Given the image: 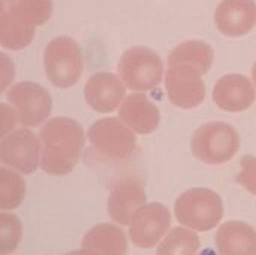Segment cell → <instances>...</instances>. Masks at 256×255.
<instances>
[{"mask_svg": "<svg viewBox=\"0 0 256 255\" xmlns=\"http://www.w3.org/2000/svg\"><path fill=\"white\" fill-rule=\"evenodd\" d=\"M117 69L126 87L148 92L160 84L164 62L159 54L147 47H132L122 54Z\"/></svg>", "mask_w": 256, "mask_h": 255, "instance_id": "5b68a950", "label": "cell"}, {"mask_svg": "<svg viewBox=\"0 0 256 255\" xmlns=\"http://www.w3.org/2000/svg\"><path fill=\"white\" fill-rule=\"evenodd\" d=\"M256 23L254 0H222L214 12L218 30L228 38H240L252 32Z\"/></svg>", "mask_w": 256, "mask_h": 255, "instance_id": "5bb4252c", "label": "cell"}, {"mask_svg": "<svg viewBox=\"0 0 256 255\" xmlns=\"http://www.w3.org/2000/svg\"><path fill=\"white\" fill-rule=\"evenodd\" d=\"M81 246L94 251L98 255H126L128 240L120 227L114 224H99L84 234Z\"/></svg>", "mask_w": 256, "mask_h": 255, "instance_id": "ac0fdd59", "label": "cell"}, {"mask_svg": "<svg viewBox=\"0 0 256 255\" xmlns=\"http://www.w3.org/2000/svg\"><path fill=\"white\" fill-rule=\"evenodd\" d=\"M15 3L30 12L38 26L45 24L52 15V0H3V3Z\"/></svg>", "mask_w": 256, "mask_h": 255, "instance_id": "603a6c76", "label": "cell"}, {"mask_svg": "<svg viewBox=\"0 0 256 255\" xmlns=\"http://www.w3.org/2000/svg\"><path fill=\"white\" fill-rule=\"evenodd\" d=\"M204 72L194 65H168L165 89L170 101L180 108H195L206 99Z\"/></svg>", "mask_w": 256, "mask_h": 255, "instance_id": "52a82bcc", "label": "cell"}, {"mask_svg": "<svg viewBox=\"0 0 256 255\" xmlns=\"http://www.w3.org/2000/svg\"><path fill=\"white\" fill-rule=\"evenodd\" d=\"M147 194L144 185L134 177L118 180L110 192L106 209L111 219L120 225H129L134 215L146 204Z\"/></svg>", "mask_w": 256, "mask_h": 255, "instance_id": "7c38bea8", "label": "cell"}, {"mask_svg": "<svg viewBox=\"0 0 256 255\" xmlns=\"http://www.w3.org/2000/svg\"><path fill=\"white\" fill-rule=\"evenodd\" d=\"M36 20L30 12L21 6L9 2L3 3L0 17V44L6 50H22L26 48L33 36Z\"/></svg>", "mask_w": 256, "mask_h": 255, "instance_id": "8fae6325", "label": "cell"}, {"mask_svg": "<svg viewBox=\"0 0 256 255\" xmlns=\"http://www.w3.org/2000/svg\"><path fill=\"white\" fill-rule=\"evenodd\" d=\"M213 57L214 53L210 44L204 41H186L172 50L168 57V65H194L206 74L213 65Z\"/></svg>", "mask_w": 256, "mask_h": 255, "instance_id": "d6986e66", "label": "cell"}, {"mask_svg": "<svg viewBox=\"0 0 256 255\" xmlns=\"http://www.w3.org/2000/svg\"><path fill=\"white\" fill-rule=\"evenodd\" d=\"M255 84L240 74H228L218 80L213 89V102L224 111L240 113L255 102Z\"/></svg>", "mask_w": 256, "mask_h": 255, "instance_id": "9a60e30c", "label": "cell"}, {"mask_svg": "<svg viewBox=\"0 0 256 255\" xmlns=\"http://www.w3.org/2000/svg\"><path fill=\"white\" fill-rule=\"evenodd\" d=\"M171 213L160 203H148L136 210L129 224V237L141 249L156 246L168 233Z\"/></svg>", "mask_w": 256, "mask_h": 255, "instance_id": "30bf717a", "label": "cell"}, {"mask_svg": "<svg viewBox=\"0 0 256 255\" xmlns=\"http://www.w3.org/2000/svg\"><path fill=\"white\" fill-rule=\"evenodd\" d=\"M238 147L237 131L224 122H208L200 126L190 140L192 153L207 165H222L231 161Z\"/></svg>", "mask_w": 256, "mask_h": 255, "instance_id": "3957f363", "label": "cell"}, {"mask_svg": "<svg viewBox=\"0 0 256 255\" xmlns=\"http://www.w3.org/2000/svg\"><path fill=\"white\" fill-rule=\"evenodd\" d=\"M21 221L15 215L3 212L0 215V254L8 255L15 251L21 242Z\"/></svg>", "mask_w": 256, "mask_h": 255, "instance_id": "7402d4cb", "label": "cell"}, {"mask_svg": "<svg viewBox=\"0 0 256 255\" xmlns=\"http://www.w3.org/2000/svg\"><path fill=\"white\" fill-rule=\"evenodd\" d=\"M118 119L135 134L147 135L158 129L160 122L159 108L142 93H132L124 98L118 110Z\"/></svg>", "mask_w": 256, "mask_h": 255, "instance_id": "2e32d148", "label": "cell"}, {"mask_svg": "<svg viewBox=\"0 0 256 255\" xmlns=\"http://www.w3.org/2000/svg\"><path fill=\"white\" fill-rule=\"evenodd\" d=\"M42 156L40 167L51 176L72 173L84 147V129L70 117L50 119L40 128Z\"/></svg>", "mask_w": 256, "mask_h": 255, "instance_id": "6da1fadb", "label": "cell"}, {"mask_svg": "<svg viewBox=\"0 0 256 255\" xmlns=\"http://www.w3.org/2000/svg\"><path fill=\"white\" fill-rule=\"evenodd\" d=\"M219 255H256V231L246 222L228 221L216 233Z\"/></svg>", "mask_w": 256, "mask_h": 255, "instance_id": "e0dca14e", "label": "cell"}, {"mask_svg": "<svg viewBox=\"0 0 256 255\" xmlns=\"http://www.w3.org/2000/svg\"><path fill=\"white\" fill-rule=\"evenodd\" d=\"M40 147L39 138L30 129L10 131L2 137L0 161L21 174H32L40 164Z\"/></svg>", "mask_w": 256, "mask_h": 255, "instance_id": "9c48e42d", "label": "cell"}, {"mask_svg": "<svg viewBox=\"0 0 256 255\" xmlns=\"http://www.w3.org/2000/svg\"><path fill=\"white\" fill-rule=\"evenodd\" d=\"M174 212L182 225L195 231H210L224 216V201L212 189L192 188L176 200Z\"/></svg>", "mask_w": 256, "mask_h": 255, "instance_id": "7a4b0ae2", "label": "cell"}, {"mask_svg": "<svg viewBox=\"0 0 256 255\" xmlns=\"http://www.w3.org/2000/svg\"><path fill=\"white\" fill-rule=\"evenodd\" d=\"M0 60H2V90H6L8 84L14 80V65L6 54H2Z\"/></svg>", "mask_w": 256, "mask_h": 255, "instance_id": "484cf974", "label": "cell"}, {"mask_svg": "<svg viewBox=\"0 0 256 255\" xmlns=\"http://www.w3.org/2000/svg\"><path fill=\"white\" fill-rule=\"evenodd\" d=\"M126 84L120 77L111 72H99L92 75L84 87L87 104L98 113H111L124 101Z\"/></svg>", "mask_w": 256, "mask_h": 255, "instance_id": "4fadbf2b", "label": "cell"}, {"mask_svg": "<svg viewBox=\"0 0 256 255\" xmlns=\"http://www.w3.org/2000/svg\"><path fill=\"white\" fill-rule=\"evenodd\" d=\"M26 197L22 177L6 167L0 168V209L3 212L16 209Z\"/></svg>", "mask_w": 256, "mask_h": 255, "instance_id": "44dd1931", "label": "cell"}, {"mask_svg": "<svg viewBox=\"0 0 256 255\" xmlns=\"http://www.w3.org/2000/svg\"><path fill=\"white\" fill-rule=\"evenodd\" d=\"M237 182L243 185L250 194L256 195V158L246 155L242 159V171L237 176Z\"/></svg>", "mask_w": 256, "mask_h": 255, "instance_id": "cb8c5ba5", "label": "cell"}, {"mask_svg": "<svg viewBox=\"0 0 256 255\" xmlns=\"http://www.w3.org/2000/svg\"><path fill=\"white\" fill-rule=\"evenodd\" d=\"M252 80H254V84H255L256 87V62L255 65H254V68H252Z\"/></svg>", "mask_w": 256, "mask_h": 255, "instance_id": "83f0119b", "label": "cell"}, {"mask_svg": "<svg viewBox=\"0 0 256 255\" xmlns=\"http://www.w3.org/2000/svg\"><path fill=\"white\" fill-rule=\"evenodd\" d=\"M200 237L186 228H174L158 248V255H198Z\"/></svg>", "mask_w": 256, "mask_h": 255, "instance_id": "ffe728a7", "label": "cell"}, {"mask_svg": "<svg viewBox=\"0 0 256 255\" xmlns=\"http://www.w3.org/2000/svg\"><path fill=\"white\" fill-rule=\"evenodd\" d=\"M6 96L16 110L18 123L27 128H34L45 122L52 108V99L48 90L32 81L14 84Z\"/></svg>", "mask_w": 256, "mask_h": 255, "instance_id": "ba28073f", "label": "cell"}, {"mask_svg": "<svg viewBox=\"0 0 256 255\" xmlns=\"http://www.w3.org/2000/svg\"><path fill=\"white\" fill-rule=\"evenodd\" d=\"M2 108V137H4L6 134H9V129H12L15 126V113L12 111V108H9L6 104L0 105Z\"/></svg>", "mask_w": 256, "mask_h": 255, "instance_id": "d4e9b609", "label": "cell"}, {"mask_svg": "<svg viewBox=\"0 0 256 255\" xmlns=\"http://www.w3.org/2000/svg\"><path fill=\"white\" fill-rule=\"evenodd\" d=\"M87 138L100 156L112 161H124L130 158L136 149L134 131L116 117L96 120L90 126Z\"/></svg>", "mask_w": 256, "mask_h": 255, "instance_id": "8992f818", "label": "cell"}, {"mask_svg": "<svg viewBox=\"0 0 256 255\" xmlns=\"http://www.w3.org/2000/svg\"><path fill=\"white\" fill-rule=\"evenodd\" d=\"M64 255H98L92 249H87V248H82V249H76V251H70Z\"/></svg>", "mask_w": 256, "mask_h": 255, "instance_id": "4316f807", "label": "cell"}, {"mask_svg": "<svg viewBox=\"0 0 256 255\" xmlns=\"http://www.w3.org/2000/svg\"><path fill=\"white\" fill-rule=\"evenodd\" d=\"M44 68L48 81L58 89H69L82 74V54L78 44L69 36H57L44 51Z\"/></svg>", "mask_w": 256, "mask_h": 255, "instance_id": "277c9868", "label": "cell"}]
</instances>
